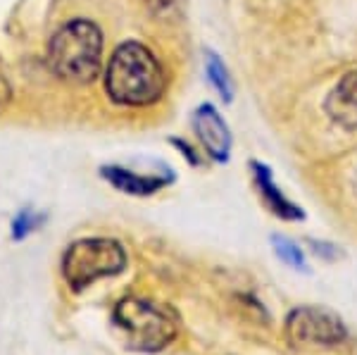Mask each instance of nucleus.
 Masks as SVG:
<instances>
[{
  "mask_svg": "<svg viewBox=\"0 0 357 355\" xmlns=\"http://www.w3.org/2000/svg\"><path fill=\"white\" fill-rule=\"evenodd\" d=\"M193 129L207 156L217 163H227L229 153H231V134H229V127L220 117V112L212 105H200L193 112Z\"/></svg>",
  "mask_w": 357,
  "mask_h": 355,
  "instance_id": "obj_6",
  "label": "nucleus"
},
{
  "mask_svg": "<svg viewBox=\"0 0 357 355\" xmlns=\"http://www.w3.org/2000/svg\"><path fill=\"white\" fill-rule=\"evenodd\" d=\"M252 174H255V184L260 188L262 203L267 205L276 217H281V220H303L305 217L303 210L298 208L296 203H291V200L279 191V186L274 184L272 172H269L267 165L252 163Z\"/></svg>",
  "mask_w": 357,
  "mask_h": 355,
  "instance_id": "obj_8",
  "label": "nucleus"
},
{
  "mask_svg": "<svg viewBox=\"0 0 357 355\" xmlns=\"http://www.w3.org/2000/svg\"><path fill=\"white\" fill-rule=\"evenodd\" d=\"M100 174L105 176L110 184L122 193H131V196H151V193L160 191L162 186H167L165 176H155V174H136L131 169L124 167H102Z\"/></svg>",
  "mask_w": 357,
  "mask_h": 355,
  "instance_id": "obj_9",
  "label": "nucleus"
},
{
  "mask_svg": "<svg viewBox=\"0 0 357 355\" xmlns=\"http://www.w3.org/2000/svg\"><path fill=\"white\" fill-rule=\"evenodd\" d=\"M105 91L119 105H153L167 91V72L151 48L138 41H124L107 62Z\"/></svg>",
  "mask_w": 357,
  "mask_h": 355,
  "instance_id": "obj_1",
  "label": "nucleus"
},
{
  "mask_svg": "<svg viewBox=\"0 0 357 355\" xmlns=\"http://www.w3.org/2000/svg\"><path fill=\"white\" fill-rule=\"evenodd\" d=\"M345 324L338 315L324 308L303 305L296 308L286 319V336L293 346H319L333 348L345 341Z\"/></svg>",
  "mask_w": 357,
  "mask_h": 355,
  "instance_id": "obj_5",
  "label": "nucleus"
},
{
  "mask_svg": "<svg viewBox=\"0 0 357 355\" xmlns=\"http://www.w3.org/2000/svg\"><path fill=\"white\" fill-rule=\"evenodd\" d=\"M272 246H274V253L279 255V260L286 262V265L293 267V270H305V267H307V262H305V253L301 250V246L293 243L291 239L274 236Z\"/></svg>",
  "mask_w": 357,
  "mask_h": 355,
  "instance_id": "obj_11",
  "label": "nucleus"
},
{
  "mask_svg": "<svg viewBox=\"0 0 357 355\" xmlns=\"http://www.w3.org/2000/svg\"><path fill=\"white\" fill-rule=\"evenodd\" d=\"M112 324L122 331L126 346L138 353L162 351L178 334V315L143 299L119 301L112 310Z\"/></svg>",
  "mask_w": 357,
  "mask_h": 355,
  "instance_id": "obj_3",
  "label": "nucleus"
},
{
  "mask_svg": "<svg viewBox=\"0 0 357 355\" xmlns=\"http://www.w3.org/2000/svg\"><path fill=\"white\" fill-rule=\"evenodd\" d=\"M205 72L210 84L220 91V96L224 100H231L234 98V84L231 77H229V70L224 67V62L217 57L215 53H207V62H205Z\"/></svg>",
  "mask_w": 357,
  "mask_h": 355,
  "instance_id": "obj_10",
  "label": "nucleus"
},
{
  "mask_svg": "<svg viewBox=\"0 0 357 355\" xmlns=\"http://www.w3.org/2000/svg\"><path fill=\"white\" fill-rule=\"evenodd\" d=\"M126 267V250L114 239H79L62 255V277L69 289L84 291L98 279L117 277Z\"/></svg>",
  "mask_w": 357,
  "mask_h": 355,
  "instance_id": "obj_4",
  "label": "nucleus"
},
{
  "mask_svg": "<svg viewBox=\"0 0 357 355\" xmlns=\"http://www.w3.org/2000/svg\"><path fill=\"white\" fill-rule=\"evenodd\" d=\"M10 100H13V86H10L8 77H5V72H3V67H0V112L10 105Z\"/></svg>",
  "mask_w": 357,
  "mask_h": 355,
  "instance_id": "obj_13",
  "label": "nucleus"
},
{
  "mask_svg": "<svg viewBox=\"0 0 357 355\" xmlns=\"http://www.w3.org/2000/svg\"><path fill=\"white\" fill-rule=\"evenodd\" d=\"M48 65L69 84H91L102 67V31L96 22L77 17L65 22L48 43Z\"/></svg>",
  "mask_w": 357,
  "mask_h": 355,
  "instance_id": "obj_2",
  "label": "nucleus"
},
{
  "mask_svg": "<svg viewBox=\"0 0 357 355\" xmlns=\"http://www.w3.org/2000/svg\"><path fill=\"white\" fill-rule=\"evenodd\" d=\"M326 114L343 129H357V72H348L331 89Z\"/></svg>",
  "mask_w": 357,
  "mask_h": 355,
  "instance_id": "obj_7",
  "label": "nucleus"
},
{
  "mask_svg": "<svg viewBox=\"0 0 357 355\" xmlns=\"http://www.w3.org/2000/svg\"><path fill=\"white\" fill-rule=\"evenodd\" d=\"M43 222H45V215L36 213V210H29V208L20 210L13 220V239L15 241H22V239H26L29 234L36 232Z\"/></svg>",
  "mask_w": 357,
  "mask_h": 355,
  "instance_id": "obj_12",
  "label": "nucleus"
}]
</instances>
